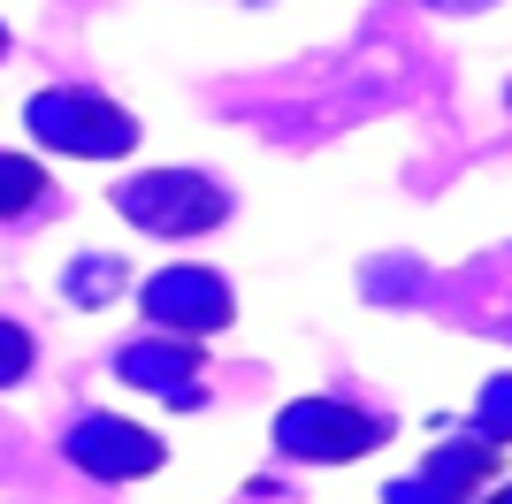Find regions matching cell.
Segmentation results:
<instances>
[{
    "instance_id": "obj_6",
    "label": "cell",
    "mask_w": 512,
    "mask_h": 504,
    "mask_svg": "<svg viewBox=\"0 0 512 504\" xmlns=\"http://www.w3.org/2000/svg\"><path fill=\"white\" fill-rule=\"evenodd\" d=\"M46 199V176L31 161H16V153H0V222H16V214H31Z\"/></svg>"
},
{
    "instance_id": "obj_2",
    "label": "cell",
    "mask_w": 512,
    "mask_h": 504,
    "mask_svg": "<svg viewBox=\"0 0 512 504\" xmlns=\"http://www.w3.org/2000/svg\"><path fill=\"white\" fill-rule=\"evenodd\" d=\"M123 199L130 222H146V230H207V222H222V191L207 184V176H138L130 191H115Z\"/></svg>"
},
{
    "instance_id": "obj_1",
    "label": "cell",
    "mask_w": 512,
    "mask_h": 504,
    "mask_svg": "<svg viewBox=\"0 0 512 504\" xmlns=\"http://www.w3.org/2000/svg\"><path fill=\"white\" fill-rule=\"evenodd\" d=\"M31 130H39L46 146L92 153V161L130 153V138H138V123H130L123 107L92 100V92H39V100H31Z\"/></svg>"
},
{
    "instance_id": "obj_7",
    "label": "cell",
    "mask_w": 512,
    "mask_h": 504,
    "mask_svg": "<svg viewBox=\"0 0 512 504\" xmlns=\"http://www.w3.org/2000/svg\"><path fill=\"white\" fill-rule=\"evenodd\" d=\"M23 367H31V336H23V329H8V321H0V382H16Z\"/></svg>"
},
{
    "instance_id": "obj_5",
    "label": "cell",
    "mask_w": 512,
    "mask_h": 504,
    "mask_svg": "<svg viewBox=\"0 0 512 504\" xmlns=\"http://www.w3.org/2000/svg\"><path fill=\"white\" fill-rule=\"evenodd\" d=\"M375 443V420L337 413V405H291L283 413V451H314V459H352Z\"/></svg>"
},
{
    "instance_id": "obj_8",
    "label": "cell",
    "mask_w": 512,
    "mask_h": 504,
    "mask_svg": "<svg viewBox=\"0 0 512 504\" xmlns=\"http://www.w3.org/2000/svg\"><path fill=\"white\" fill-rule=\"evenodd\" d=\"M0 46H8V39H0Z\"/></svg>"
},
{
    "instance_id": "obj_3",
    "label": "cell",
    "mask_w": 512,
    "mask_h": 504,
    "mask_svg": "<svg viewBox=\"0 0 512 504\" xmlns=\"http://www.w3.org/2000/svg\"><path fill=\"white\" fill-rule=\"evenodd\" d=\"M146 314L161 329H222L230 321V291L207 268H169V275L146 283Z\"/></svg>"
},
{
    "instance_id": "obj_9",
    "label": "cell",
    "mask_w": 512,
    "mask_h": 504,
    "mask_svg": "<svg viewBox=\"0 0 512 504\" xmlns=\"http://www.w3.org/2000/svg\"><path fill=\"white\" fill-rule=\"evenodd\" d=\"M505 504H512V497H505Z\"/></svg>"
},
{
    "instance_id": "obj_4",
    "label": "cell",
    "mask_w": 512,
    "mask_h": 504,
    "mask_svg": "<svg viewBox=\"0 0 512 504\" xmlns=\"http://www.w3.org/2000/svg\"><path fill=\"white\" fill-rule=\"evenodd\" d=\"M69 459L77 466H92V474H153L161 466V443L146 436V428H123V420H77V436H69Z\"/></svg>"
}]
</instances>
